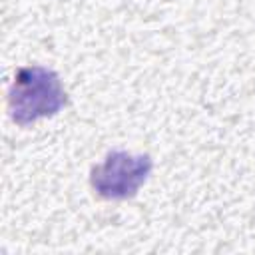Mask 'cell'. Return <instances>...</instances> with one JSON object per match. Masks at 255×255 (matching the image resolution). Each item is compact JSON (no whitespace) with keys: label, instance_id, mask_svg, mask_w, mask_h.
<instances>
[{"label":"cell","instance_id":"obj_1","mask_svg":"<svg viewBox=\"0 0 255 255\" xmlns=\"http://www.w3.org/2000/svg\"><path fill=\"white\" fill-rule=\"evenodd\" d=\"M68 102L60 76L44 66L18 68L8 90V112L18 126L58 114Z\"/></svg>","mask_w":255,"mask_h":255},{"label":"cell","instance_id":"obj_2","mask_svg":"<svg viewBox=\"0 0 255 255\" xmlns=\"http://www.w3.org/2000/svg\"><path fill=\"white\" fill-rule=\"evenodd\" d=\"M153 161L147 153L133 155L124 149L110 151L90 171V185L102 199H129L147 181Z\"/></svg>","mask_w":255,"mask_h":255}]
</instances>
